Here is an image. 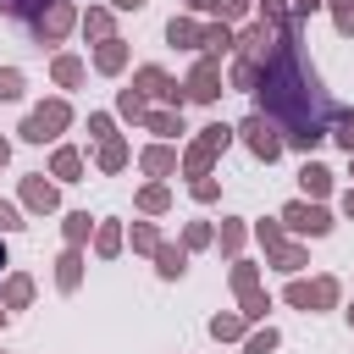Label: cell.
I'll use <instances>...</instances> for the list:
<instances>
[{"label": "cell", "mask_w": 354, "mask_h": 354, "mask_svg": "<svg viewBox=\"0 0 354 354\" xmlns=\"http://www.w3.org/2000/svg\"><path fill=\"white\" fill-rule=\"evenodd\" d=\"M166 33H171V44H194V39H199V28H194V22H171Z\"/></svg>", "instance_id": "cell-11"}, {"label": "cell", "mask_w": 354, "mask_h": 354, "mask_svg": "<svg viewBox=\"0 0 354 354\" xmlns=\"http://www.w3.org/2000/svg\"><path fill=\"white\" fill-rule=\"evenodd\" d=\"M22 227V216H17V205H0V232H17Z\"/></svg>", "instance_id": "cell-19"}, {"label": "cell", "mask_w": 354, "mask_h": 354, "mask_svg": "<svg viewBox=\"0 0 354 354\" xmlns=\"http://www.w3.org/2000/svg\"><path fill=\"white\" fill-rule=\"evenodd\" d=\"M166 205V188H144V210H160Z\"/></svg>", "instance_id": "cell-27"}, {"label": "cell", "mask_w": 354, "mask_h": 354, "mask_svg": "<svg viewBox=\"0 0 354 354\" xmlns=\"http://www.w3.org/2000/svg\"><path fill=\"white\" fill-rule=\"evenodd\" d=\"M55 171H61V177H77V155L61 149V155H55Z\"/></svg>", "instance_id": "cell-17"}, {"label": "cell", "mask_w": 354, "mask_h": 354, "mask_svg": "<svg viewBox=\"0 0 354 354\" xmlns=\"http://www.w3.org/2000/svg\"><path fill=\"white\" fill-rule=\"evenodd\" d=\"M299 177H304V188H310V194H326V171H321V166H304Z\"/></svg>", "instance_id": "cell-12"}, {"label": "cell", "mask_w": 354, "mask_h": 354, "mask_svg": "<svg viewBox=\"0 0 354 354\" xmlns=\"http://www.w3.org/2000/svg\"><path fill=\"white\" fill-rule=\"evenodd\" d=\"M243 138H249V149H254L260 160H277V149H282V138L271 133V122H266V116H249V127H243Z\"/></svg>", "instance_id": "cell-3"}, {"label": "cell", "mask_w": 354, "mask_h": 354, "mask_svg": "<svg viewBox=\"0 0 354 354\" xmlns=\"http://www.w3.org/2000/svg\"><path fill=\"white\" fill-rule=\"evenodd\" d=\"M33 28H39V39H61V33L72 28V6H66V0H55V6H50V17H39Z\"/></svg>", "instance_id": "cell-5"}, {"label": "cell", "mask_w": 354, "mask_h": 354, "mask_svg": "<svg viewBox=\"0 0 354 354\" xmlns=\"http://www.w3.org/2000/svg\"><path fill=\"white\" fill-rule=\"evenodd\" d=\"M61 288H77V254L61 260Z\"/></svg>", "instance_id": "cell-18"}, {"label": "cell", "mask_w": 354, "mask_h": 354, "mask_svg": "<svg viewBox=\"0 0 354 354\" xmlns=\"http://www.w3.org/2000/svg\"><path fill=\"white\" fill-rule=\"evenodd\" d=\"M61 127H66V105H39V111L28 116V127H22V138L44 144V138H55Z\"/></svg>", "instance_id": "cell-2"}, {"label": "cell", "mask_w": 354, "mask_h": 354, "mask_svg": "<svg viewBox=\"0 0 354 354\" xmlns=\"http://www.w3.org/2000/svg\"><path fill=\"white\" fill-rule=\"evenodd\" d=\"M288 227H299V232H326L332 221H326V210H315V205H288Z\"/></svg>", "instance_id": "cell-6"}, {"label": "cell", "mask_w": 354, "mask_h": 354, "mask_svg": "<svg viewBox=\"0 0 354 354\" xmlns=\"http://www.w3.org/2000/svg\"><path fill=\"white\" fill-rule=\"evenodd\" d=\"M6 155H11V149H6V138H0V166H6Z\"/></svg>", "instance_id": "cell-32"}, {"label": "cell", "mask_w": 354, "mask_h": 354, "mask_svg": "<svg viewBox=\"0 0 354 354\" xmlns=\"http://www.w3.org/2000/svg\"><path fill=\"white\" fill-rule=\"evenodd\" d=\"M39 6H55V0H0V11H6V17H33Z\"/></svg>", "instance_id": "cell-9"}, {"label": "cell", "mask_w": 354, "mask_h": 354, "mask_svg": "<svg viewBox=\"0 0 354 354\" xmlns=\"http://www.w3.org/2000/svg\"><path fill=\"white\" fill-rule=\"evenodd\" d=\"M17 94H22V72L6 66V72H0V100H17Z\"/></svg>", "instance_id": "cell-10"}, {"label": "cell", "mask_w": 354, "mask_h": 354, "mask_svg": "<svg viewBox=\"0 0 354 354\" xmlns=\"http://www.w3.org/2000/svg\"><path fill=\"white\" fill-rule=\"evenodd\" d=\"M0 266H6V249H0Z\"/></svg>", "instance_id": "cell-33"}, {"label": "cell", "mask_w": 354, "mask_h": 354, "mask_svg": "<svg viewBox=\"0 0 354 354\" xmlns=\"http://www.w3.org/2000/svg\"><path fill=\"white\" fill-rule=\"evenodd\" d=\"M100 66H105V72H116V66H122V44H116V39L100 50Z\"/></svg>", "instance_id": "cell-13"}, {"label": "cell", "mask_w": 354, "mask_h": 354, "mask_svg": "<svg viewBox=\"0 0 354 354\" xmlns=\"http://www.w3.org/2000/svg\"><path fill=\"white\" fill-rule=\"evenodd\" d=\"M343 210H348V216H354V194H348V199H343Z\"/></svg>", "instance_id": "cell-31"}, {"label": "cell", "mask_w": 354, "mask_h": 354, "mask_svg": "<svg viewBox=\"0 0 354 354\" xmlns=\"http://www.w3.org/2000/svg\"><path fill=\"white\" fill-rule=\"evenodd\" d=\"M210 332H216V337H232V332H238V321H232V315H227V321L216 315V321H210Z\"/></svg>", "instance_id": "cell-28"}, {"label": "cell", "mask_w": 354, "mask_h": 354, "mask_svg": "<svg viewBox=\"0 0 354 354\" xmlns=\"http://www.w3.org/2000/svg\"><path fill=\"white\" fill-rule=\"evenodd\" d=\"M111 6H116V11H138L144 0H111Z\"/></svg>", "instance_id": "cell-29"}, {"label": "cell", "mask_w": 354, "mask_h": 354, "mask_svg": "<svg viewBox=\"0 0 354 354\" xmlns=\"http://www.w3.org/2000/svg\"><path fill=\"white\" fill-rule=\"evenodd\" d=\"M315 6H321V0H299V11H315Z\"/></svg>", "instance_id": "cell-30"}, {"label": "cell", "mask_w": 354, "mask_h": 354, "mask_svg": "<svg viewBox=\"0 0 354 354\" xmlns=\"http://www.w3.org/2000/svg\"><path fill=\"white\" fill-rule=\"evenodd\" d=\"M337 144L354 155V116H343V122H337Z\"/></svg>", "instance_id": "cell-20"}, {"label": "cell", "mask_w": 354, "mask_h": 354, "mask_svg": "<svg viewBox=\"0 0 354 354\" xmlns=\"http://www.w3.org/2000/svg\"><path fill=\"white\" fill-rule=\"evenodd\" d=\"M28 293H33V288H28V277H17V282L6 288V304H28Z\"/></svg>", "instance_id": "cell-15"}, {"label": "cell", "mask_w": 354, "mask_h": 354, "mask_svg": "<svg viewBox=\"0 0 354 354\" xmlns=\"http://www.w3.org/2000/svg\"><path fill=\"white\" fill-rule=\"evenodd\" d=\"M205 44H210V50H227V44H232V33H227V28H210V33H205Z\"/></svg>", "instance_id": "cell-22"}, {"label": "cell", "mask_w": 354, "mask_h": 354, "mask_svg": "<svg viewBox=\"0 0 354 354\" xmlns=\"http://www.w3.org/2000/svg\"><path fill=\"white\" fill-rule=\"evenodd\" d=\"M55 77H61V83H77L83 66H77V61H55Z\"/></svg>", "instance_id": "cell-16"}, {"label": "cell", "mask_w": 354, "mask_h": 354, "mask_svg": "<svg viewBox=\"0 0 354 354\" xmlns=\"http://www.w3.org/2000/svg\"><path fill=\"white\" fill-rule=\"evenodd\" d=\"M183 271V254L177 249H160V277H177Z\"/></svg>", "instance_id": "cell-14"}, {"label": "cell", "mask_w": 354, "mask_h": 354, "mask_svg": "<svg viewBox=\"0 0 354 354\" xmlns=\"http://www.w3.org/2000/svg\"><path fill=\"white\" fill-rule=\"evenodd\" d=\"M149 127H155V133H183V122H177V116H149Z\"/></svg>", "instance_id": "cell-23"}, {"label": "cell", "mask_w": 354, "mask_h": 354, "mask_svg": "<svg viewBox=\"0 0 354 354\" xmlns=\"http://www.w3.org/2000/svg\"><path fill=\"white\" fill-rule=\"evenodd\" d=\"M332 293H337V288H332V282H315V288H304V282H293V293H288V299H293V304H304V310H310V304H332Z\"/></svg>", "instance_id": "cell-7"}, {"label": "cell", "mask_w": 354, "mask_h": 354, "mask_svg": "<svg viewBox=\"0 0 354 354\" xmlns=\"http://www.w3.org/2000/svg\"><path fill=\"white\" fill-rule=\"evenodd\" d=\"M22 194H28V205H33V210H50V205H55V188H50V183H39V177H33Z\"/></svg>", "instance_id": "cell-8"}, {"label": "cell", "mask_w": 354, "mask_h": 354, "mask_svg": "<svg viewBox=\"0 0 354 354\" xmlns=\"http://www.w3.org/2000/svg\"><path fill=\"white\" fill-rule=\"evenodd\" d=\"M188 94H194V100H216V94H221V72H216V61H199V66H194Z\"/></svg>", "instance_id": "cell-4"}, {"label": "cell", "mask_w": 354, "mask_h": 354, "mask_svg": "<svg viewBox=\"0 0 354 354\" xmlns=\"http://www.w3.org/2000/svg\"><path fill=\"white\" fill-rule=\"evenodd\" d=\"M144 166H149V171H166V166H171V155H166V149H149V155H144Z\"/></svg>", "instance_id": "cell-24"}, {"label": "cell", "mask_w": 354, "mask_h": 354, "mask_svg": "<svg viewBox=\"0 0 354 354\" xmlns=\"http://www.w3.org/2000/svg\"><path fill=\"white\" fill-rule=\"evenodd\" d=\"M337 28L354 33V0H337Z\"/></svg>", "instance_id": "cell-21"}, {"label": "cell", "mask_w": 354, "mask_h": 354, "mask_svg": "<svg viewBox=\"0 0 354 354\" xmlns=\"http://www.w3.org/2000/svg\"><path fill=\"white\" fill-rule=\"evenodd\" d=\"M266 111L288 122V138H293V144H315V138L326 133V122H332V100H326L321 83L304 72L293 39H288L282 55L266 66Z\"/></svg>", "instance_id": "cell-1"}, {"label": "cell", "mask_w": 354, "mask_h": 354, "mask_svg": "<svg viewBox=\"0 0 354 354\" xmlns=\"http://www.w3.org/2000/svg\"><path fill=\"white\" fill-rule=\"evenodd\" d=\"M100 160H105V166H122V160H127V149H122V144H105V155H100Z\"/></svg>", "instance_id": "cell-26"}, {"label": "cell", "mask_w": 354, "mask_h": 354, "mask_svg": "<svg viewBox=\"0 0 354 354\" xmlns=\"http://www.w3.org/2000/svg\"><path fill=\"white\" fill-rule=\"evenodd\" d=\"M83 232H88V216H66V238H72V243H77V238H83Z\"/></svg>", "instance_id": "cell-25"}]
</instances>
